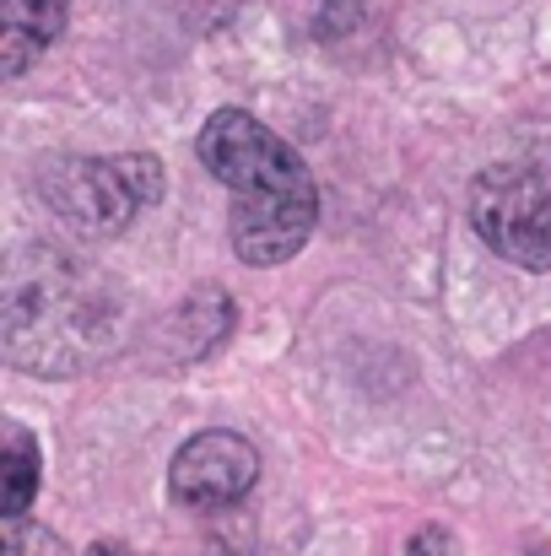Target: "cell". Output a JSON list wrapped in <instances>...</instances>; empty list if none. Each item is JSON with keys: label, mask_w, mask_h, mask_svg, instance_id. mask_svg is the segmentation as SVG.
I'll return each mask as SVG.
<instances>
[{"label": "cell", "mask_w": 551, "mask_h": 556, "mask_svg": "<svg viewBox=\"0 0 551 556\" xmlns=\"http://www.w3.org/2000/svg\"><path fill=\"white\" fill-rule=\"evenodd\" d=\"M200 163L233 194L227 232L243 265L265 270V265L292 260L309 243L320 222V189H314V174L303 168V157L271 125H260L243 109L211 114L200 130Z\"/></svg>", "instance_id": "cell-1"}, {"label": "cell", "mask_w": 551, "mask_h": 556, "mask_svg": "<svg viewBox=\"0 0 551 556\" xmlns=\"http://www.w3.org/2000/svg\"><path fill=\"white\" fill-rule=\"evenodd\" d=\"M114 336L109 287L60 249H22L5 265V357L27 372H76Z\"/></svg>", "instance_id": "cell-2"}, {"label": "cell", "mask_w": 551, "mask_h": 556, "mask_svg": "<svg viewBox=\"0 0 551 556\" xmlns=\"http://www.w3.org/2000/svg\"><path fill=\"white\" fill-rule=\"evenodd\" d=\"M38 194L49 211L82 232V238H114L125 232L158 194H163V163L147 152L130 157H65L38 174Z\"/></svg>", "instance_id": "cell-3"}, {"label": "cell", "mask_w": 551, "mask_h": 556, "mask_svg": "<svg viewBox=\"0 0 551 556\" xmlns=\"http://www.w3.org/2000/svg\"><path fill=\"white\" fill-rule=\"evenodd\" d=\"M471 227L498 260L536 276L551 270V179L525 163H498L476 174Z\"/></svg>", "instance_id": "cell-4"}, {"label": "cell", "mask_w": 551, "mask_h": 556, "mask_svg": "<svg viewBox=\"0 0 551 556\" xmlns=\"http://www.w3.org/2000/svg\"><path fill=\"white\" fill-rule=\"evenodd\" d=\"M260 481V448L243 432H195L168 465V497L184 514H222L243 503Z\"/></svg>", "instance_id": "cell-5"}, {"label": "cell", "mask_w": 551, "mask_h": 556, "mask_svg": "<svg viewBox=\"0 0 551 556\" xmlns=\"http://www.w3.org/2000/svg\"><path fill=\"white\" fill-rule=\"evenodd\" d=\"M71 0H0V76L16 81L60 33Z\"/></svg>", "instance_id": "cell-6"}, {"label": "cell", "mask_w": 551, "mask_h": 556, "mask_svg": "<svg viewBox=\"0 0 551 556\" xmlns=\"http://www.w3.org/2000/svg\"><path fill=\"white\" fill-rule=\"evenodd\" d=\"M227 330H233V298L222 287H200L174 308V319H163L158 336L174 363H195V357L216 352L227 341Z\"/></svg>", "instance_id": "cell-7"}, {"label": "cell", "mask_w": 551, "mask_h": 556, "mask_svg": "<svg viewBox=\"0 0 551 556\" xmlns=\"http://www.w3.org/2000/svg\"><path fill=\"white\" fill-rule=\"evenodd\" d=\"M38 481H43V454L33 443L27 427H5V470H0V514L5 519H22L27 503L38 497Z\"/></svg>", "instance_id": "cell-8"}, {"label": "cell", "mask_w": 551, "mask_h": 556, "mask_svg": "<svg viewBox=\"0 0 551 556\" xmlns=\"http://www.w3.org/2000/svg\"><path fill=\"white\" fill-rule=\"evenodd\" d=\"M5 556H71V546L33 519H5Z\"/></svg>", "instance_id": "cell-9"}, {"label": "cell", "mask_w": 551, "mask_h": 556, "mask_svg": "<svg viewBox=\"0 0 551 556\" xmlns=\"http://www.w3.org/2000/svg\"><path fill=\"white\" fill-rule=\"evenodd\" d=\"M405 556H460V541H454L443 525H422V530L411 535Z\"/></svg>", "instance_id": "cell-10"}, {"label": "cell", "mask_w": 551, "mask_h": 556, "mask_svg": "<svg viewBox=\"0 0 551 556\" xmlns=\"http://www.w3.org/2000/svg\"><path fill=\"white\" fill-rule=\"evenodd\" d=\"M87 556H136V552H130V546H120V541H98Z\"/></svg>", "instance_id": "cell-11"}, {"label": "cell", "mask_w": 551, "mask_h": 556, "mask_svg": "<svg viewBox=\"0 0 551 556\" xmlns=\"http://www.w3.org/2000/svg\"><path fill=\"white\" fill-rule=\"evenodd\" d=\"M536 556H541V552H536Z\"/></svg>", "instance_id": "cell-12"}]
</instances>
